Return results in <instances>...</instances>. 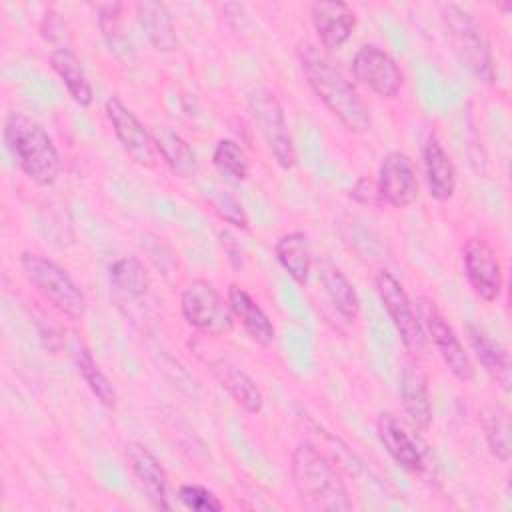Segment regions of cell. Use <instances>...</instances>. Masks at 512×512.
Masks as SVG:
<instances>
[{
	"label": "cell",
	"mask_w": 512,
	"mask_h": 512,
	"mask_svg": "<svg viewBox=\"0 0 512 512\" xmlns=\"http://www.w3.org/2000/svg\"><path fill=\"white\" fill-rule=\"evenodd\" d=\"M274 254L278 264L298 286L308 284L312 272V248L304 232L294 230L282 234L274 244Z\"/></svg>",
	"instance_id": "cell-23"
},
{
	"label": "cell",
	"mask_w": 512,
	"mask_h": 512,
	"mask_svg": "<svg viewBox=\"0 0 512 512\" xmlns=\"http://www.w3.org/2000/svg\"><path fill=\"white\" fill-rule=\"evenodd\" d=\"M212 164L216 166V170L234 180V182H242L248 178L250 172V162L244 154V150L238 146V142L230 140V138H222L218 140V144L214 146L212 152Z\"/></svg>",
	"instance_id": "cell-30"
},
{
	"label": "cell",
	"mask_w": 512,
	"mask_h": 512,
	"mask_svg": "<svg viewBox=\"0 0 512 512\" xmlns=\"http://www.w3.org/2000/svg\"><path fill=\"white\" fill-rule=\"evenodd\" d=\"M464 274L468 278L474 294L484 302H494L500 298L504 288V274L498 254L488 244L486 238L474 236L464 244L462 250Z\"/></svg>",
	"instance_id": "cell-12"
},
{
	"label": "cell",
	"mask_w": 512,
	"mask_h": 512,
	"mask_svg": "<svg viewBox=\"0 0 512 512\" xmlns=\"http://www.w3.org/2000/svg\"><path fill=\"white\" fill-rule=\"evenodd\" d=\"M374 284H376L378 298L384 304L408 354L414 358H424L428 352V336L422 326L418 308H414L400 280L390 270L382 268L378 270Z\"/></svg>",
	"instance_id": "cell-6"
},
{
	"label": "cell",
	"mask_w": 512,
	"mask_h": 512,
	"mask_svg": "<svg viewBox=\"0 0 512 512\" xmlns=\"http://www.w3.org/2000/svg\"><path fill=\"white\" fill-rule=\"evenodd\" d=\"M136 16L148 42L158 52H174L178 48V36L172 16L166 4L156 0L136 2Z\"/></svg>",
	"instance_id": "cell-22"
},
{
	"label": "cell",
	"mask_w": 512,
	"mask_h": 512,
	"mask_svg": "<svg viewBox=\"0 0 512 512\" xmlns=\"http://www.w3.org/2000/svg\"><path fill=\"white\" fill-rule=\"evenodd\" d=\"M220 386L232 396V400L248 414H260L264 408V396L258 384L228 358H202Z\"/></svg>",
	"instance_id": "cell-17"
},
{
	"label": "cell",
	"mask_w": 512,
	"mask_h": 512,
	"mask_svg": "<svg viewBox=\"0 0 512 512\" xmlns=\"http://www.w3.org/2000/svg\"><path fill=\"white\" fill-rule=\"evenodd\" d=\"M178 500L188 508L196 512H220L224 510V504L204 486L198 484H182L178 488Z\"/></svg>",
	"instance_id": "cell-33"
},
{
	"label": "cell",
	"mask_w": 512,
	"mask_h": 512,
	"mask_svg": "<svg viewBox=\"0 0 512 512\" xmlns=\"http://www.w3.org/2000/svg\"><path fill=\"white\" fill-rule=\"evenodd\" d=\"M74 360H76V368L78 374L82 376V380L86 382V386L90 388V392L96 396V400L114 410L118 404V394L114 384L110 382V378L100 370V366L96 364L92 352L86 346H78L74 352Z\"/></svg>",
	"instance_id": "cell-28"
},
{
	"label": "cell",
	"mask_w": 512,
	"mask_h": 512,
	"mask_svg": "<svg viewBox=\"0 0 512 512\" xmlns=\"http://www.w3.org/2000/svg\"><path fill=\"white\" fill-rule=\"evenodd\" d=\"M126 462L144 492L146 500L150 502L152 508L156 510H168V476L160 460L150 452L148 446L140 442H130L126 444Z\"/></svg>",
	"instance_id": "cell-14"
},
{
	"label": "cell",
	"mask_w": 512,
	"mask_h": 512,
	"mask_svg": "<svg viewBox=\"0 0 512 512\" xmlns=\"http://www.w3.org/2000/svg\"><path fill=\"white\" fill-rule=\"evenodd\" d=\"M320 282L334 310L346 322L356 320L360 314V298L356 294L354 284L348 280V276L336 264L324 262L320 266Z\"/></svg>",
	"instance_id": "cell-26"
},
{
	"label": "cell",
	"mask_w": 512,
	"mask_h": 512,
	"mask_svg": "<svg viewBox=\"0 0 512 512\" xmlns=\"http://www.w3.org/2000/svg\"><path fill=\"white\" fill-rule=\"evenodd\" d=\"M440 14L452 50L462 62V66H466L478 80L494 82L496 72L484 26L476 20V16L470 10L452 2L442 4Z\"/></svg>",
	"instance_id": "cell-4"
},
{
	"label": "cell",
	"mask_w": 512,
	"mask_h": 512,
	"mask_svg": "<svg viewBox=\"0 0 512 512\" xmlns=\"http://www.w3.org/2000/svg\"><path fill=\"white\" fill-rule=\"evenodd\" d=\"M418 314L422 320V326L426 330L428 342L434 344L436 352L444 360L446 368L452 372V376L460 382H468L474 378V366L470 362V356L466 354L458 334L454 332L452 324L444 318L440 308L430 298H418Z\"/></svg>",
	"instance_id": "cell-9"
},
{
	"label": "cell",
	"mask_w": 512,
	"mask_h": 512,
	"mask_svg": "<svg viewBox=\"0 0 512 512\" xmlns=\"http://www.w3.org/2000/svg\"><path fill=\"white\" fill-rule=\"evenodd\" d=\"M466 334H468V342H470L478 362L500 384V388L504 392H508L510 390V358H508L506 348H502L498 342H494L480 326L468 324Z\"/></svg>",
	"instance_id": "cell-25"
},
{
	"label": "cell",
	"mask_w": 512,
	"mask_h": 512,
	"mask_svg": "<svg viewBox=\"0 0 512 512\" xmlns=\"http://www.w3.org/2000/svg\"><path fill=\"white\" fill-rule=\"evenodd\" d=\"M226 302L230 306L232 316L242 324L244 332L250 336L252 342H256L262 348L272 346L276 338L274 324L246 288H242L240 284H230Z\"/></svg>",
	"instance_id": "cell-18"
},
{
	"label": "cell",
	"mask_w": 512,
	"mask_h": 512,
	"mask_svg": "<svg viewBox=\"0 0 512 512\" xmlns=\"http://www.w3.org/2000/svg\"><path fill=\"white\" fill-rule=\"evenodd\" d=\"M248 114L278 166L284 170L294 168L296 148L286 124L284 108L276 94L268 88L252 90L248 94Z\"/></svg>",
	"instance_id": "cell-7"
},
{
	"label": "cell",
	"mask_w": 512,
	"mask_h": 512,
	"mask_svg": "<svg viewBox=\"0 0 512 512\" xmlns=\"http://www.w3.org/2000/svg\"><path fill=\"white\" fill-rule=\"evenodd\" d=\"M4 144L20 170L38 186H50L60 174V154L34 118L10 112L4 120Z\"/></svg>",
	"instance_id": "cell-3"
},
{
	"label": "cell",
	"mask_w": 512,
	"mask_h": 512,
	"mask_svg": "<svg viewBox=\"0 0 512 512\" xmlns=\"http://www.w3.org/2000/svg\"><path fill=\"white\" fill-rule=\"evenodd\" d=\"M50 66L52 70L58 74V78L62 80V84L66 86L70 98L82 106L88 108L94 100V90L90 80L86 78V72L80 64V60L76 58V54L70 48H52L48 54Z\"/></svg>",
	"instance_id": "cell-24"
},
{
	"label": "cell",
	"mask_w": 512,
	"mask_h": 512,
	"mask_svg": "<svg viewBox=\"0 0 512 512\" xmlns=\"http://www.w3.org/2000/svg\"><path fill=\"white\" fill-rule=\"evenodd\" d=\"M400 400L412 428L418 432H428L432 426V402L428 378L418 366L410 364L402 370Z\"/></svg>",
	"instance_id": "cell-19"
},
{
	"label": "cell",
	"mask_w": 512,
	"mask_h": 512,
	"mask_svg": "<svg viewBox=\"0 0 512 512\" xmlns=\"http://www.w3.org/2000/svg\"><path fill=\"white\" fill-rule=\"evenodd\" d=\"M120 10H122V4H118V2L100 6L98 24H100V30H102L110 50L116 56H120V52H124V58L128 60L132 56V46H130L128 38L120 30Z\"/></svg>",
	"instance_id": "cell-31"
},
{
	"label": "cell",
	"mask_w": 512,
	"mask_h": 512,
	"mask_svg": "<svg viewBox=\"0 0 512 512\" xmlns=\"http://www.w3.org/2000/svg\"><path fill=\"white\" fill-rule=\"evenodd\" d=\"M422 160L430 198H434L436 202L450 200L456 190V170L452 158L436 136H430L426 140L422 148Z\"/></svg>",
	"instance_id": "cell-20"
},
{
	"label": "cell",
	"mask_w": 512,
	"mask_h": 512,
	"mask_svg": "<svg viewBox=\"0 0 512 512\" xmlns=\"http://www.w3.org/2000/svg\"><path fill=\"white\" fill-rule=\"evenodd\" d=\"M150 134L156 152L164 158L172 174H176L178 178H192L198 172V158L194 150L174 128L166 124H156Z\"/></svg>",
	"instance_id": "cell-21"
},
{
	"label": "cell",
	"mask_w": 512,
	"mask_h": 512,
	"mask_svg": "<svg viewBox=\"0 0 512 512\" xmlns=\"http://www.w3.org/2000/svg\"><path fill=\"white\" fill-rule=\"evenodd\" d=\"M296 56L308 86L330 110V114L354 134L368 132L372 128V116L366 102L328 58V54L316 44L304 40L298 44Z\"/></svg>",
	"instance_id": "cell-1"
},
{
	"label": "cell",
	"mask_w": 512,
	"mask_h": 512,
	"mask_svg": "<svg viewBox=\"0 0 512 512\" xmlns=\"http://www.w3.org/2000/svg\"><path fill=\"white\" fill-rule=\"evenodd\" d=\"M376 434L388 456L406 472L422 474L426 468V456L420 444L402 428V424L390 412L378 414Z\"/></svg>",
	"instance_id": "cell-16"
},
{
	"label": "cell",
	"mask_w": 512,
	"mask_h": 512,
	"mask_svg": "<svg viewBox=\"0 0 512 512\" xmlns=\"http://www.w3.org/2000/svg\"><path fill=\"white\" fill-rule=\"evenodd\" d=\"M314 32L328 52L342 48L356 28V14L346 2L320 0L310 4Z\"/></svg>",
	"instance_id": "cell-15"
},
{
	"label": "cell",
	"mask_w": 512,
	"mask_h": 512,
	"mask_svg": "<svg viewBox=\"0 0 512 512\" xmlns=\"http://www.w3.org/2000/svg\"><path fill=\"white\" fill-rule=\"evenodd\" d=\"M20 268L26 282L58 312L70 318H82L86 312V296L66 268L54 260L36 254L22 252Z\"/></svg>",
	"instance_id": "cell-5"
},
{
	"label": "cell",
	"mask_w": 512,
	"mask_h": 512,
	"mask_svg": "<svg viewBox=\"0 0 512 512\" xmlns=\"http://www.w3.org/2000/svg\"><path fill=\"white\" fill-rule=\"evenodd\" d=\"M300 504L314 512H348L352 500L334 462L312 444H298L290 462Z\"/></svg>",
	"instance_id": "cell-2"
},
{
	"label": "cell",
	"mask_w": 512,
	"mask_h": 512,
	"mask_svg": "<svg viewBox=\"0 0 512 512\" xmlns=\"http://www.w3.org/2000/svg\"><path fill=\"white\" fill-rule=\"evenodd\" d=\"M354 78L380 98H396L404 86V74L390 52L376 44H366L352 58Z\"/></svg>",
	"instance_id": "cell-11"
},
{
	"label": "cell",
	"mask_w": 512,
	"mask_h": 512,
	"mask_svg": "<svg viewBox=\"0 0 512 512\" xmlns=\"http://www.w3.org/2000/svg\"><path fill=\"white\" fill-rule=\"evenodd\" d=\"M484 436L490 454L506 464L510 460V422L508 410L502 404L488 406L484 414Z\"/></svg>",
	"instance_id": "cell-29"
},
{
	"label": "cell",
	"mask_w": 512,
	"mask_h": 512,
	"mask_svg": "<svg viewBox=\"0 0 512 512\" xmlns=\"http://www.w3.org/2000/svg\"><path fill=\"white\" fill-rule=\"evenodd\" d=\"M376 184L382 204L408 208L418 198V172L414 160L400 150L388 152L380 162Z\"/></svg>",
	"instance_id": "cell-13"
},
{
	"label": "cell",
	"mask_w": 512,
	"mask_h": 512,
	"mask_svg": "<svg viewBox=\"0 0 512 512\" xmlns=\"http://www.w3.org/2000/svg\"><path fill=\"white\" fill-rule=\"evenodd\" d=\"M220 246H222V250H224V254H226L230 266H232L234 270H242V266H244L242 248H240V244L236 242V238H234L228 230H222V232H220Z\"/></svg>",
	"instance_id": "cell-35"
},
{
	"label": "cell",
	"mask_w": 512,
	"mask_h": 512,
	"mask_svg": "<svg viewBox=\"0 0 512 512\" xmlns=\"http://www.w3.org/2000/svg\"><path fill=\"white\" fill-rule=\"evenodd\" d=\"M104 112L116 140L130 160L142 168H154L158 164V152L150 130L138 120V116L118 96H110L104 102Z\"/></svg>",
	"instance_id": "cell-10"
},
{
	"label": "cell",
	"mask_w": 512,
	"mask_h": 512,
	"mask_svg": "<svg viewBox=\"0 0 512 512\" xmlns=\"http://www.w3.org/2000/svg\"><path fill=\"white\" fill-rule=\"evenodd\" d=\"M150 278L136 256H122L110 266V288L122 300H136L148 292Z\"/></svg>",
	"instance_id": "cell-27"
},
{
	"label": "cell",
	"mask_w": 512,
	"mask_h": 512,
	"mask_svg": "<svg viewBox=\"0 0 512 512\" xmlns=\"http://www.w3.org/2000/svg\"><path fill=\"white\" fill-rule=\"evenodd\" d=\"M208 204L212 206V210L216 212V216L220 220H224L226 224L238 228V230H248L250 222H248V214L242 206V202L228 190H216L208 196Z\"/></svg>",
	"instance_id": "cell-32"
},
{
	"label": "cell",
	"mask_w": 512,
	"mask_h": 512,
	"mask_svg": "<svg viewBox=\"0 0 512 512\" xmlns=\"http://www.w3.org/2000/svg\"><path fill=\"white\" fill-rule=\"evenodd\" d=\"M180 310L188 326L206 336H224L230 332L234 316L220 292L202 278L192 280L180 296Z\"/></svg>",
	"instance_id": "cell-8"
},
{
	"label": "cell",
	"mask_w": 512,
	"mask_h": 512,
	"mask_svg": "<svg viewBox=\"0 0 512 512\" xmlns=\"http://www.w3.org/2000/svg\"><path fill=\"white\" fill-rule=\"evenodd\" d=\"M350 200H354L356 204L360 206H382V198H380V192H378V184L374 178L370 176H360L350 192H348Z\"/></svg>",
	"instance_id": "cell-34"
}]
</instances>
